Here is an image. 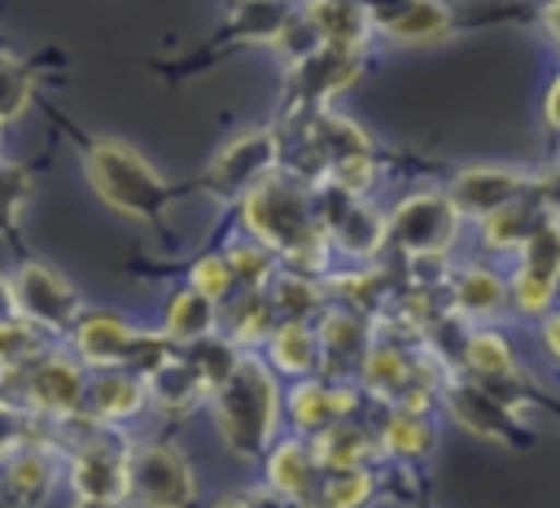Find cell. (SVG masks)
<instances>
[{
	"mask_svg": "<svg viewBox=\"0 0 560 508\" xmlns=\"http://www.w3.org/2000/svg\"><path fill=\"white\" fill-rule=\"evenodd\" d=\"M241 223L254 245H262L280 272L306 276V280H328L332 267V241L315 215V193L311 184L280 166L271 180H262L245 201H241Z\"/></svg>",
	"mask_w": 560,
	"mask_h": 508,
	"instance_id": "6da1fadb",
	"label": "cell"
},
{
	"mask_svg": "<svg viewBox=\"0 0 560 508\" xmlns=\"http://www.w3.org/2000/svg\"><path fill=\"white\" fill-rule=\"evenodd\" d=\"M210 416L236 460H267V451L276 447V425L284 416V394L271 363L245 350L236 372L210 394Z\"/></svg>",
	"mask_w": 560,
	"mask_h": 508,
	"instance_id": "7a4b0ae2",
	"label": "cell"
},
{
	"mask_svg": "<svg viewBox=\"0 0 560 508\" xmlns=\"http://www.w3.org/2000/svg\"><path fill=\"white\" fill-rule=\"evenodd\" d=\"M83 175H88L92 193L109 210H118L127 219L158 223L171 210V184H166V175L131 140H118V136L88 140L83 145Z\"/></svg>",
	"mask_w": 560,
	"mask_h": 508,
	"instance_id": "3957f363",
	"label": "cell"
},
{
	"mask_svg": "<svg viewBox=\"0 0 560 508\" xmlns=\"http://www.w3.org/2000/svg\"><path fill=\"white\" fill-rule=\"evenodd\" d=\"M70 350L92 372H140V377H149L162 359L175 355V346L162 333H144L114 311H83L79 324L70 328Z\"/></svg>",
	"mask_w": 560,
	"mask_h": 508,
	"instance_id": "277c9868",
	"label": "cell"
},
{
	"mask_svg": "<svg viewBox=\"0 0 560 508\" xmlns=\"http://www.w3.org/2000/svg\"><path fill=\"white\" fill-rule=\"evenodd\" d=\"M280 131L276 127H249L241 136H232L223 149H214V158L206 162L197 193H206L219 206H241L262 180H271L280 171Z\"/></svg>",
	"mask_w": 560,
	"mask_h": 508,
	"instance_id": "5b68a950",
	"label": "cell"
},
{
	"mask_svg": "<svg viewBox=\"0 0 560 508\" xmlns=\"http://www.w3.org/2000/svg\"><path fill=\"white\" fill-rule=\"evenodd\" d=\"M459 210L446 188H420L402 197L389 210V245L416 263V258H446L459 241Z\"/></svg>",
	"mask_w": 560,
	"mask_h": 508,
	"instance_id": "8992f818",
	"label": "cell"
},
{
	"mask_svg": "<svg viewBox=\"0 0 560 508\" xmlns=\"http://www.w3.org/2000/svg\"><path fill=\"white\" fill-rule=\"evenodd\" d=\"M18 381V403L26 416H44V420H74L88 412V385L92 372L61 350H48L44 359H35L26 372L13 377Z\"/></svg>",
	"mask_w": 560,
	"mask_h": 508,
	"instance_id": "52a82bcc",
	"label": "cell"
},
{
	"mask_svg": "<svg viewBox=\"0 0 560 508\" xmlns=\"http://www.w3.org/2000/svg\"><path fill=\"white\" fill-rule=\"evenodd\" d=\"M127 477V504L136 508H192L197 499V473L171 442H136Z\"/></svg>",
	"mask_w": 560,
	"mask_h": 508,
	"instance_id": "ba28073f",
	"label": "cell"
},
{
	"mask_svg": "<svg viewBox=\"0 0 560 508\" xmlns=\"http://www.w3.org/2000/svg\"><path fill=\"white\" fill-rule=\"evenodd\" d=\"M363 61H368V53H350V48H332V44H324L319 53L293 61L284 70V105H289V114L306 118L315 109H332V96L346 92L363 74Z\"/></svg>",
	"mask_w": 560,
	"mask_h": 508,
	"instance_id": "9c48e42d",
	"label": "cell"
},
{
	"mask_svg": "<svg viewBox=\"0 0 560 508\" xmlns=\"http://www.w3.org/2000/svg\"><path fill=\"white\" fill-rule=\"evenodd\" d=\"M13 302H18V315L31 320L35 328L44 333H66L79 324L83 315V298L79 289L52 267V263H39V258H26L18 272H13Z\"/></svg>",
	"mask_w": 560,
	"mask_h": 508,
	"instance_id": "30bf717a",
	"label": "cell"
},
{
	"mask_svg": "<svg viewBox=\"0 0 560 508\" xmlns=\"http://www.w3.org/2000/svg\"><path fill=\"white\" fill-rule=\"evenodd\" d=\"M512 285V311L547 320L556 307V289H560V219L547 215L534 236L525 241V250L516 254V272L508 276Z\"/></svg>",
	"mask_w": 560,
	"mask_h": 508,
	"instance_id": "8fae6325",
	"label": "cell"
},
{
	"mask_svg": "<svg viewBox=\"0 0 560 508\" xmlns=\"http://www.w3.org/2000/svg\"><path fill=\"white\" fill-rule=\"evenodd\" d=\"M438 399H442L446 416L459 429H468L472 438H481V442H494V447H525L529 442V429H525L521 412H512L508 403H499L494 394H486L464 372H451Z\"/></svg>",
	"mask_w": 560,
	"mask_h": 508,
	"instance_id": "7c38bea8",
	"label": "cell"
},
{
	"mask_svg": "<svg viewBox=\"0 0 560 508\" xmlns=\"http://www.w3.org/2000/svg\"><path fill=\"white\" fill-rule=\"evenodd\" d=\"M534 175L538 171H525V166H503V162H472V166H459L446 184L459 219H472V223H486L490 215L508 210L512 201L529 197L534 193Z\"/></svg>",
	"mask_w": 560,
	"mask_h": 508,
	"instance_id": "4fadbf2b",
	"label": "cell"
},
{
	"mask_svg": "<svg viewBox=\"0 0 560 508\" xmlns=\"http://www.w3.org/2000/svg\"><path fill=\"white\" fill-rule=\"evenodd\" d=\"M315 337H319V377L332 385L359 381L372 355V320L354 307L328 302V311L315 320Z\"/></svg>",
	"mask_w": 560,
	"mask_h": 508,
	"instance_id": "5bb4252c",
	"label": "cell"
},
{
	"mask_svg": "<svg viewBox=\"0 0 560 508\" xmlns=\"http://www.w3.org/2000/svg\"><path fill=\"white\" fill-rule=\"evenodd\" d=\"M354 403H359V390L354 385H332L324 377H311V381H293L289 385L284 416L293 425V438H319L332 425L350 420Z\"/></svg>",
	"mask_w": 560,
	"mask_h": 508,
	"instance_id": "9a60e30c",
	"label": "cell"
},
{
	"mask_svg": "<svg viewBox=\"0 0 560 508\" xmlns=\"http://www.w3.org/2000/svg\"><path fill=\"white\" fill-rule=\"evenodd\" d=\"M61 451L48 442H26L0 464V495L13 508H39L61 477Z\"/></svg>",
	"mask_w": 560,
	"mask_h": 508,
	"instance_id": "2e32d148",
	"label": "cell"
},
{
	"mask_svg": "<svg viewBox=\"0 0 560 508\" xmlns=\"http://www.w3.org/2000/svg\"><path fill=\"white\" fill-rule=\"evenodd\" d=\"M267 469V490L293 508H311L315 495H319V482H324V469L315 460V447L311 438H284L267 451L262 460Z\"/></svg>",
	"mask_w": 560,
	"mask_h": 508,
	"instance_id": "e0dca14e",
	"label": "cell"
},
{
	"mask_svg": "<svg viewBox=\"0 0 560 508\" xmlns=\"http://www.w3.org/2000/svg\"><path fill=\"white\" fill-rule=\"evenodd\" d=\"M446 298H451V311L477 328L481 320H494L512 307V285H508L503 272H494L486 263H464V267L451 272Z\"/></svg>",
	"mask_w": 560,
	"mask_h": 508,
	"instance_id": "ac0fdd59",
	"label": "cell"
},
{
	"mask_svg": "<svg viewBox=\"0 0 560 508\" xmlns=\"http://www.w3.org/2000/svg\"><path fill=\"white\" fill-rule=\"evenodd\" d=\"M372 26L376 35L394 44H438L455 31L451 4L438 0H402V4H372Z\"/></svg>",
	"mask_w": 560,
	"mask_h": 508,
	"instance_id": "d6986e66",
	"label": "cell"
},
{
	"mask_svg": "<svg viewBox=\"0 0 560 508\" xmlns=\"http://www.w3.org/2000/svg\"><path fill=\"white\" fill-rule=\"evenodd\" d=\"M149 407H153V399H149V381L140 372H92L88 416H96L101 425L122 429L127 420H136Z\"/></svg>",
	"mask_w": 560,
	"mask_h": 508,
	"instance_id": "ffe728a7",
	"label": "cell"
},
{
	"mask_svg": "<svg viewBox=\"0 0 560 508\" xmlns=\"http://www.w3.org/2000/svg\"><path fill=\"white\" fill-rule=\"evenodd\" d=\"M144 381H149L153 407H162L166 416H184V412L210 403V385H206V377L192 368V359L184 350H175L171 359H162Z\"/></svg>",
	"mask_w": 560,
	"mask_h": 508,
	"instance_id": "44dd1931",
	"label": "cell"
},
{
	"mask_svg": "<svg viewBox=\"0 0 560 508\" xmlns=\"http://www.w3.org/2000/svg\"><path fill=\"white\" fill-rule=\"evenodd\" d=\"M219 328H223V307L210 302V298H201V293L188 289V285L171 298L166 320H162V337H166L175 350H188V346H197V342H210V337H219Z\"/></svg>",
	"mask_w": 560,
	"mask_h": 508,
	"instance_id": "7402d4cb",
	"label": "cell"
},
{
	"mask_svg": "<svg viewBox=\"0 0 560 508\" xmlns=\"http://www.w3.org/2000/svg\"><path fill=\"white\" fill-rule=\"evenodd\" d=\"M306 18L315 22L319 39L332 48H350V53H368L376 26H372V4H350V0H319V4H302Z\"/></svg>",
	"mask_w": 560,
	"mask_h": 508,
	"instance_id": "603a6c76",
	"label": "cell"
},
{
	"mask_svg": "<svg viewBox=\"0 0 560 508\" xmlns=\"http://www.w3.org/2000/svg\"><path fill=\"white\" fill-rule=\"evenodd\" d=\"M311 447H315V460H319L324 473L372 469V460L385 455V451H381V434H372V429H363V425H354V420L332 425L328 434L311 438Z\"/></svg>",
	"mask_w": 560,
	"mask_h": 508,
	"instance_id": "cb8c5ba5",
	"label": "cell"
},
{
	"mask_svg": "<svg viewBox=\"0 0 560 508\" xmlns=\"http://www.w3.org/2000/svg\"><path fill=\"white\" fill-rule=\"evenodd\" d=\"M271 372H284L293 381H311L319 377V337L315 324H298V320H280L276 333L267 337V355Z\"/></svg>",
	"mask_w": 560,
	"mask_h": 508,
	"instance_id": "d4e9b609",
	"label": "cell"
},
{
	"mask_svg": "<svg viewBox=\"0 0 560 508\" xmlns=\"http://www.w3.org/2000/svg\"><path fill=\"white\" fill-rule=\"evenodd\" d=\"M280 315H276V302L271 293H236L232 302H223V337L236 346V350H249V346H267V337L276 333Z\"/></svg>",
	"mask_w": 560,
	"mask_h": 508,
	"instance_id": "484cf974",
	"label": "cell"
},
{
	"mask_svg": "<svg viewBox=\"0 0 560 508\" xmlns=\"http://www.w3.org/2000/svg\"><path fill=\"white\" fill-rule=\"evenodd\" d=\"M547 219V210L534 201V193L529 197H521V201H512L508 210H499V215H490L486 223H481V245L490 250V254H521L525 250V241L534 236V228Z\"/></svg>",
	"mask_w": 560,
	"mask_h": 508,
	"instance_id": "4316f807",
	"label": "cell"
},
{
	"mask_svg": "<svg viewBox=\"0 0 560 508\" xmlns=\"http://www.w3.org/2000/svg\"><path fill=\"white\" fill-rule=\"evenodd\" d=\"M376 434H381V451L394 460H424L438 442L433 412H407V407H394Z\"/></svg>",
	"mask_w": 560,
	"mask_h": 508,
	"instance_id": "83f0119b",
	"label": "cell"
},
{
	"mask_svg": "<svg viewBox=\"0 0 560 508\" xmlns=\"http://www.w3.org/2000/svg\"><path fill=\"white\" fill-rule=\"evenodd\" d=\"M271 302H276V315L280 320H298V324H315L324 311H328V293H324V280H306V276H293V272H280L271 280Z\"/></svg>",
	"mask_w": 560,
	"mask_h": 508,
	"instance_id": "f1b7e54d",
	"label": "cell"
},
{
	"mask_svg": "<svg viewBox=\"0 0 560 508\" xmlns=\"http://www.w3.org/2000/svg\"><path fill=\"white\" fill-rule=\"evenodd\" d=\"M52 346L44 337V328H35L31 320L13 315V320H0V377H18L26 372L35 359H44Z\"/></svg>",
	"mask_w": 560,
	"mask_h": 508,
	"instance_id": "f546056e",
	"label": "cell"
},
{
	"mask_svg": "<svg viewBox=\"0 0 560 508\" xmlns=\"http://www.w3.org/2000/svg\"><path fill=\"white\" fill-rule=\"evenodd\" d=\"M223 254H228V263H232L236 293H267L271 280L280 276V263H276L262 245H254V241H241V245H232V250H223Z\"/></svg>",
	"mask_w": 560,
	"mask_h": 508,
	"instance_id": "4dcf8cb0",
	"label": "cell"
},
{
	"mask_svg": "<svg viewBox=\"0 0 560 508\" xmlns=\"http://www.w3.org/2000/svg\"><path fill=\"white\" fill-rule=\"evenodd\" d=\"M376 490L372 469H350V473H324L319 495L311 508H363Z\"/></svg>",
	"mask_w": 560,
	"mask_h": 508,
	"instance_id": "1f68e13d",
	"label": "cell"
},
{
	"mask_svg": "<svg viewBox=\"0 0 560 508\" xmlns=\"http://www.w3.org/2000/svg\"><path fill=\"white\" fill-rule=\"evenodd\" d=\"M289 4H236L228 18V26H232V35H241V39H254V44H276V35H280V26L289 22Z\"/></svg>",
	"mask_w": 560,
	"mask_h": 508,
	"instance_id": "d6a6232c",
	"label": "cell"
},
{
	"mask_svg": "<svg viewBox=\"0 0 560 508\" xmlns=\"http://www.w3.org/2000/svg\"><path fill=\"white\" fill-rule=\"evenodd\" d=\"M26 201H31V171L18 158H0V236L18 232Z\"/></svg>",
	"mask_w": 560,
	"mask_h": 508,
	"instance_id": "836d02e7",
	"label": "cell"
},
{
	"mask_svg": "<svg viewBox=\"0 0 560 508\" xmlns=\"http://www.w3.org/2000/svg\"><path fill=\"white\" fill-rule=\"evenodd\" d=\"M319 48H324V39H319L315 22L306 18V9H293V13H289V22L280 26L276 44H271V53H276V57H284V66H293V61H302V57L319 53Z\"/></svg>",
	"mask_w": 560,
	"mask_h": 508,
	"instance_id": "e575fe53",
	"label": "cell"
},
{
	"mask_svg": "<svg viewBox=\"0 0 560 508\" xmlns=\"http://www.w3.org/2000/svg\"><path fill=\"white\" fill-rule=\"evenodd\" d=\"M188 289H197L201 298H210V302L223 307V298L236 293V276H232L228 254H206V258H197L192 272H188Z\"/></svg>",
	"mask_w": 560,
	"mask_h": 508,
	"instance_id": "d590c367",
	"label": "cell"
},
{
	"mask_svg": "<svg viewBox=\"0 0 560 508\" xmlns=\"http://www.w3.org/2000/svg\"><path fill=\"white\" fill-rule=\"evenodd\" d=\"M31 105V70L18 57L0 53V123L22 118Z\"/></svg>",
	"mask_w": 560,
	"mask_h": 508,
	"instance_id": "8d00e7d4",
	"label": "cell"
},
{
	"mask_svg": "<svg viewBox=\"0 0 560 508\" xmlns=\"http://www.w3.org/2000/svg\"><path fill=\"white\" fill-rule=\"evenodd\" d=\"M18 447H26V412L22 407H9V412H0V464Z\"/></svg>",
	"mask_w": 560,
	"mask_h": 508,
	"instance_id": "74e56055",
	"label": "cell"
},
{
	"mask_svg": "<svg viewBox=\"0 0 560 508\" xmlns=\"http://www.w3.org/2000/svg\"><path fill=\"white\" fill-rule=\"evenodd\" d=\"M534 201H538L547 215L560 219V166H547V171L534 175Z\"/></svg>",
	"mask_w": 560,
	"mask_h": 508,
	"instance_id": "f35d334b",
	"label": "cell"
},
{
	"mask_svg": "<svg viewBox=\"0 0 560 508\" xmlns=\"http://www.w3.org/2000/svg\"><path fill=\"white\" fill-rule=\"evenodd\" d=\"M538 337H542V346L551 350V359L560 363V311H551L547 320H538Z\"/></svg>",
	"mask_w": 560,
	"mask_h": 508,
	"instance_id": "ab89813d",
	"label": "cell"
},
{
	"mask_svg": "<svg viewBox=\"0 0 560 508\" xmlns=\"http://www.w3.org/2000/svg\"><path fill=\"white\" fill-rule=\"evenodd\" d=\"M542 118H547V127L560 131V74L551 79V88H547V96H542Z\"/></svg>",
	"mask_w": 560,
	"mask_h": 508,
	"instance_id": "60d3db41",
	"label": "cell"
},
{
	"mask_svg": "<svg viewBox=\"0 0 560 508\" xmlns=\"http://www.w3.org/2000/svg\"><path fill=\"white\" fill-rule=\"evenodd\" d=\"M18 315V302H13V276L0 272V320H13Z\"/></svg>",
	"mask_w": 560,
	"mask_h": 508,
	"instance_id": "b9f144b4",
	"label": "cell"
},
{
	"mask_svg": "<svg viewBox=\"0 0 560 508\" xmlns=\"http://www.w3.org/2000/svg\"><path fill=\"white\" fill-rule=\"evenodd\" d=\"M542 31H547V35H551V39L560 44V0L542 9Z\"/></svg>",
	"mask_w": 560,
	"mask_h": 508,
	"instance_id": "7bdbcfd3",
	"label": "cell"
},
{
	"mask_svg": "<svg viewBox=\"0 0 560 508\" xmlns=\"http://www.w3.org/2000/svg\"><path fill=\"white\" fill-rule=\"evenodd\" d=\"M214 508H254V504H249V499H236V495H232V499H219Z\"/></svg>",
	"mask_w": 560,
	"mask_h": 508,
	"instance_id": "ee69618b",
	"label": "cell"
},
{
	"mask_svg": "<svg viewBox=\"0 0 560 508\" xmlns=\"http://www.w3.org/2000/svg\"><path fill=\"white\" fill-rule=\"evenodd\" d=\"M9 407H18V403H9V385H4V377H0V412H9Z\"/></svg>",
	"mask_w": 560,
	"mask_h": 508,
	"instance_id": "f6af8a7d",
	"label": "cell"
},
{
	"mask_svg": "<svg viewBox=\"0 0 560 508\" xmlns=\"http://www.w3.org/2000/svg\"><path fill=\"white\" fill-rule=\"evenodd\" d=\"M74 508H122V504H96V499H74Z\"/></svg>",
	"mask_w": 560,
	"mask_h": 508,
	"instance_id": "bcb514c9",
	"label": "cell"
},
{
	"mask_svg": "<svg viewBox=\"0 0 560 508\" xmlns=\"http://www.w3.org/2000/svg\"><path fill=\"white\" fill-rule=\"evenodd\" d=\"M0 127H4V123H0Z\"/></svg>",
	"mask_w": 560,
	"mask_h": 508,
	"instance_id": "7dc6e473",
	"label": "cell"
}]
</instances>
